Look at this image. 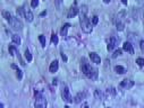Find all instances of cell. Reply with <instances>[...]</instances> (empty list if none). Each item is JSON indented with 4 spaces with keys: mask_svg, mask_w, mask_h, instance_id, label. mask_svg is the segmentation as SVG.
<instances>
[{
    "mask_svg": "<svg viewBox=\"0 0 144 108\" xmlns=\"http://www.w3.org/2000/svg\"><path fill=\"white\" fill-rule=\"evenodd\" d=\"M61 56H62V59H64V61H67V58H66L65 54H62V53H61Z\"/></svg>",
    "mask_w": 144,
    "mask_h": 108,
    "instance_id": "30",
    "label": "cell"
},
{
    "mask_svg": "<svg viewBox=\"0 0 144 108\" xmlns=\"http://www.w3.org/2000/svg\"><path fill=\"white\" fill-rule=\"evenodd\" d=\"M69 27H70L69 24H65L64 26L61 27V29H60V34H61V36H64V37L67 36V32H68V29H69Z\"/></svg>",
    "mask_w": 144,
    "mask_h": 108,
    "instance_id": "14",
    "label": "cell"
},
{
    "mask_svg": "<svg viewBox=\"0 0 144 108\" xmlns=\"http://www.w3.org/2000/svg\"><path fill=\"white\" fill-rule=\"evenodd\" d=\"M84 98H85V92H79V93H77V95H76V97H75V100L74 101L76 104H79V103H82Z\"/></svg>",
    "mask_w": 144,
    "mask_h": 108,
    "instance_id": "13",
    "label": "cell"
},
{
    "mask_svg": "<svg viewBox=\"0 0 144 108\" xmlns=\"http://www.w3.org/2000/svg\"><path fill=\"white\" fill-rule=\"evenodd\" d=\"M24 17H25V19H26L27 21H32L33 20V18H34V16H33V14H32V11H31V9H28V8L25 7L24 8Z\"/></svg>",
    "mask_w": 144,
    "mask_h": 108,
    "instance_id": "8",
    "label": "cell"
},
{
    "mask_svg": "<svg viewBox=\"0 0 144 108\" xmlns=\"http://www.w3.org/2000/svg\"><path fill=\"white\" fill-rule=\"evenodd\" d=\"M98 23H99V18H98V16H93V17H92V24L97 25Z\"/></svg>",
    "mask_w": 144,
    "mask_h": 108,
    "instance_id": "22",
    "label": "cell"
},
{
    "mask_svg": "<svg viewBox=\"0 0 144 108\" xmlns=\"http://www.w3.org/2000/svg\"><path fill=\"white\" fill-rule=\"evenodd\" d=\"M51 43H53L54 45L58 44V36L56 34H52V36H51Z\"/></svg>",
    "mask_w": 144,
    "mask_h": 108,
    "instance_id": "18",
    "label": "cell"
},
{
    "mask_svg": "<svg viewBox=\"0 0 144 108\" xmlns=\"http://www.w3.org/2000/svg\"><path fill=\"white\" fill-rule=\"evenodd\" d=\"M84 108H90V107H89V106H85V107H84Z\"/></svg>",
    "mask_w": 144,
    "mask_h": 108,
    "instance_id": "35",
    "label": "cell"
},
{
    "mask_svg": "<svg viewBox=\"0 0 144 108\" xmlns=\"http://www.w3.org/2000/svg\"><path fill=\"white\" fill-rule=\"evenodd\" d=\"M133 86H134V81L129 80V79H125V80L120 82V88H123V89H131Z\"/></svg>",
    "mask_w": 144,
    "mask_h": 108,
    "instance_id": "6",
    "label": "cell"
},
{
    "mask_svg": "<svg viewBox=\"0 0 144 108\" xmlns=\"http://www.w3.org/2000/svg\"><path fill=\"white\" fill-rule=\"evenodd\" d=\"M103 2H105V4H109V2H110V0H103Z\"/></svg>",
    "mask_w": 144,
    "mask_h": 108,
    "instance_id": "32",
    "label": "cell"
},
{
    "mask_svg": "<svg viewBox=\"0 0 144 108\" xmlns=\"http://www.w3.org/2000/svg\"><path fill=\"white\" fill-rule=\"evenodd\" d=\"M16 71H17V77H18V79H19V80H21V79H22V77H23V74H22V71L19 70L18 68H17V69H16Z\"/></svg>",
    "mask_w": 144,
    "mask_h": 108,
    "instance_id": "26",
    "label": "cell"
},
{
    "mask_svg": "<svg viewBox=\"0 0 144 108\" xmlns=\"http://www.w3.org/2000/svg\"><path fill=\"white\" fill-rule=\"evenodd\" d=\"M120 54H122V50H117L116 52L114 53V55H112V56H114V58H117V56H119Z\"/></svg>",
    "mask_w": 144,
    "mask_h": 108,
    "instance_id": "27",
    "label": "cell"
},
{
    "mask_svg": "<svg viewBox=\"0 0 144 108\" xmlns=\"http://www.w3.org/2000/svg\"><path fill=\"white\" fill-rule=\"evenodd\" d=\"M25 58H26V60L28 62H31V61H32V59H33L32 58V54H31V52L28 50H25Z\"/></svg>",
    "mask_w": 144,
    "mask_h": 108,
    "instance_id": "17",
    "label": "cell"
},
{
    "mask_svg": "<svg viewBox=\"0 0 144 108\" xmlns=\"http://www.w3.org/2000/svg\"><path fill=\"white\" fill-rule=\"evenodd\" d=\"M82 72L84 73L86 77H89L90 79H93V80L98 79V71L95 69H93L89 63L82 64Z\"/></svg>",
    "mask_w": 144,
    "mask_h": 108,
    "instance_id": "2",
    "label": "cell"
},
{
    "mask_svg": "<svg viewBox=\"0 0 144 108\" xmlns=\"http://www.w3.org/2000/svg\"><path fill=\"white\" fill-rule=\"evenodd\" d=\"M0 108H5V107H4V105H2V104L0 105Z\"/></svg>",
    "mask_w": 144,
    "mask_h": 108,
    "instance_id": "33",
    "label": "cell"
},
{
    "mask_svg": "<svg viewBox=\"0 0 144 108\" xmlns=\"http://www.w3.org/2000/svg\"><path fill=\"white\" fill-rule=\"evenodd\" d=\"M61 96H62V99L66 101V103H71L73 101V98L70 96V92H69V88L68 87H65L64 90L61 92Z\"/></svg>",
    "mask_w": 144,
    "mask_h": 108,
    "instance_id": "5",
    "label": "cell"
},
{
    "mask_svg": "<svg viewBox=\"0 0 144 108\" xmlns=\"http://www.w3.org/2000/svg\"><path fill=\"white\" fill-rule=\"evenodd\" d=\"M37 4H39V0H32L31 1V7L35 8V7H37Z\"/></svg>",
    "mask_w": 144,
    "mask_h": 108,
    "instance_id": "23",
    "label": "cell"
},
{
    "mask_svg": "<svg viewBox=\"0 0 144 108\" xmlns=\"http://www.w3.org/2000/svg\"><path fill=\"white\" fill-rule=\"evenodd\" d=\"M123 49H124V51H126V52H129L131 54H134V47H133V45H132L131 42H126V43H124Z\"/></svg>",
    "mask_w": 144,
    "mask_h": 108,
    "instance_id": "9",
    "label": "cell"
},
{
    "mask_svg": "<svg viewBox=\"0 0 144 108\" xmlns=\"http://www.w3.org/2000/svg\"><path fill=\"white\" fill-rule=\"evenodd\" d=\"M58 68H59V62L57 61V60H54L52 63L50 64V67H49V71H50L51 73H54L58 71Z\"/></svg>",
    "mask_w": 144,
    "mask_h": 108,
    "instance_id": "10",
    "label": "cell"
},
{
    "mask_svg": "<svg viewBox=\"0 0 144 108\" xmlns=\"http://www.w3.org/2000/svg\"><path fill=\"white\" fill-rule=\"evenodd\" d=\"M143 18H144V13H143Z\"/></svg>",
    "mask_w": 144,
    "mask_h": 108,
    "instance_id": "36",
    "label": "cell"
},
{
    "mask_svg": "<svg viewBox=\"0 0 144 108\" xmlns=\"http://www.w3.org/2000/svg\"><path fill=\"white\" fill-rule=\"evenodd\" d=\"M81 16V27H82V30L86 34L91 33L92 32V23L89 20V18L86 17V14H79Z\"/></svg>",
    "mask_w": 144,
    "mask_h": 108,
    "instance_id": "3",
    "label": "cell"
},
{
    "mask_svg": "<svg viewBox=\"0 0 144 108\" xmlns=\"http://www.w3.org/2000/svg\"><path fill=\"white\" fill-rule=\"evenodd\" d=\"M94 96H95V98H98V99L101 98V92H100V90H95V92H94Z\"/></svg>",
    "mask_w": 144,
    "mask_h": 108,
    "instance_id": "25",
    "label": "cell"
},
{
    "mask_svg": "<svg viewBox=\"0 0 144 108\" xmlns=\"http://www.w3.org/2000/svg\"><path fill=\"white\" fill-rule=\"evenodd\" d=\"M4 16H5V19H6V20H7L8 23H9L10 27L13 28L14 30H16V32H19V30L23 29V24H22V21L19 20L18 18H16V17L11 16V14L9 13V11H5Z\"/></svg>",
    "mask_w": 144,
    "mask_h": 108,
    "instance_id": "1",
    "label": "cell"
},
{
    "mask_svg": "<svg viewBox=\"0 0 144 108\" xmlns=\"http://www.w3.org/2000/svg\"><path fill=\"white\" fill-rule=\"evenodd\" d=\"M117 29L118 30H123L124 29V24H123V23L117 21Z\"/></svg>",
    "mask_w": 144,
    "mask_h": 108,
    "instance_id": "24",
    "label": "cell"
},
{
    "mask_svg": "<svg viewBox=\"0 0 144 108\" xmlns=\"http://www.w3.org/2000/svg\"><path fill=\"white\" fill-rule=\"evenodd\" d=\"M39 41H40V43H41L42 46H44L45 45V37L43 35H40L39 36Z\"/></svg>",
    "mask_w": 144,
    "mask_h": 108,
    "instance_id": "20",
    "label": "cell"
},
{
    "mask_svg": "<svg viewBox=\"0 0 144 108\" xmlns=\"http://www.w3.org/2000/svg\"><path fill=\"white\" fill-rule=\"evenodd\" d=\"M77 14H79V8H77L76 6H74V7L70 8L69 13H68V18H73L77 15Z\"/></svg>",
    "mask_w": 144,
    "mask_h": 108,
    "instance_id": "11",
    "label": "cell"
},
{
    "mask_svg": "<svg viewBox=\"0 0 144 108\" xmlns=\"http://www.w3.org/2000/svg\"><path fill=\"white\" fill-rule=\"evenodd\" d=\"M136 1H137V2H139V4H141V0H136Z\"/></svg>",
    "mask_w": 144,
    "mask_h": 108,
    "instance_id": "34",
    "label": "cell"
},
{
    "mask_svg": "<svg viewBox=\"0 0 144 108\" xmlns=\"http://www.w3.org/2000/svg\"><path fill=\"white\" fill-rule=\"evenodd\" d=\"M61 2H62V0H56V7L58 8H60V5H61Z\"/></svg>",
    "mask_w": 144,
    "mask_h": 108,
    "instance_id": "29",
    "label": "cell"
},
{
    "mask_svg": "<svg viewBox=\"0 0 144 108\" xmlns=\"http://www.w3.org/2000/svg\"><path fill=\"white\" fill-rule=\"evenodd\" d=\"M90 59H91L92 61L94 62V63H97V64L101 63V58H100V56L98 55L97 53H94V52H92V53H90Z\"/></svg>",
    "mask_w": 144,
    "mask_h": 108,
    "instance_id": "12",
    "label": "cell"
},
{
    "mask_svg": "<svg viewBox=\"0 0 144 108\" xmlns=\"http://www.w3.org/2000/svg\"><path fill=\"white\" fill-rule=\"evenodd\" d=\"M107 42H108V51H112L117 46L118 39H116V37H110Z\"/></svg>",
    "mask_w": 144,
    "mask_h": 108,
    "instance_id": "7",
    "label": "cell"
},
{
    "mask_svg": "<svg viewBox=\"0 0 144 108\" xmlns=\"http://www.w3.org/2000/svg\"><path fill=\"white\" fill-rule=\"evenodd\" d=\"M122 2L124 5H127V0H122Z\"/></svg>",
    "mask_w": 144,
    "mask_h": 108,
    "instance_id": "31",
    "label": "cell"
},
{
    "mask_svg": "<svg viewBox=\"0 0 144 108\" xmlns=\"http://www.w3.org/2000/svg\"><path fill=\"white\" fill-rule=\"evenodd\" d=\"M11 39H13L14 44H16V45L21 44V38H19L18 35H13V36H11Z\"/></svg>",
    "mask_w": 144,
    "mask_h": 108,
    "instance_id": "16",
    "label": "cell"
},
{
    "mask_svg": "<svg viewBox=\"0 0 144 108\" xmlns=\"http://www.w3.org/2000/svg\"><path fill=\"white\" fill-rule=\"evenodd\" d=\"M140 49H141V51L144 53V41H141L140 42Z\"/></svg>",
    "mask_w": 144,
    "mask_h": 108,
    "instance_id": "28",
    "label": "cell"
},
{
    "mask_svg": "<svg viewBox=\"0 0 144 108\" xmlns=\"http://www.w3.org/2000/svg\"><path fill=\"white\" fill-rule=\"evenodd\" d=\"M9 52H10L11 55H15V54H17V50H16L15 45H11V46H9Z\"/></svg>",
    "mask_w": 144,
    "mask_h": 108,
    "instance_id": "19",
    "label": "cell"
},
{
    "mask_svg": "<svg viewBox=\"0 0 144 108\" xmlns=\"http://www.w3.org/2000/svg\"><path fill=\"white\" fill-rule=\"evenodd\" d=\"M115 71H116L118 74H124L126 72V69L124 67H122V65H116L115 67Z\"/></svg>",
    "mask_w": 144,
    "mask_h": 108,
    "instance_id": "15",
    "label": "cell"
},
{
    "mask_svg": "<svg viewBox=\"0 0 144 108\" xmlns=\"http://www.w3.org/2000/svg\"><path fill=\"white\" fill-rule=\"evenodd\" d=\"M136 63L140 65V67H144V59H137L136 60Z\"/></svg>",
    "mask_w": 144,
    "mask_h": 108,
    "instance_id": "21",
    "label": "cell"
},
{
    "mask_svg": "<svg viewBox=\"0 0 144 108\" xmlns=\"http://www.w3.org/2000/svg\"><path fill=\"white\" fill-rule=\"evenodd\" d=\"M35 101H34V107L35 108H45L47 107V100H45L44 96L39 91H35Z\"/></svg>",
    "mask_w": 144,
    "mask_h": 108,
    "instance_id": "4",
    "label": "cell"
}]
</instances>
